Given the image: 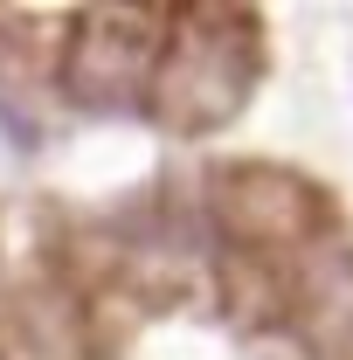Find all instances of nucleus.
I'll list each match as a JSON object with an SVG mask.
<instances>
[{"label": "nucleus", "mask_w": 353, "mask_h": 360, "mask_svg": "<svg viewBox=\"0 0 353 360\" xmlns=\"http://www.w3.org/2000/svg\"><path fill=\"white\" fill-rule=\"evenodd\" d=\"M250 28H180V49L160 63V118L180 132L222 125L250 90Z\"/></svg>", "instance_id": "1"}, {"label": "nucleus", "mask_w": 353, "mask_h": 360, "mask_svg": "<svg viewBox=\"0 0 353 360\" xmlns=\"http://www.w3.org/2000/svg\"><path fill=\"white\" fill-rule=\"evenodd\" d=\"M153 49H160V28H139V14H90L70 35L63 90L84 111H125L132 84L153 77Z\"/></svg>", "instance_id": "2"}]
</instances>
